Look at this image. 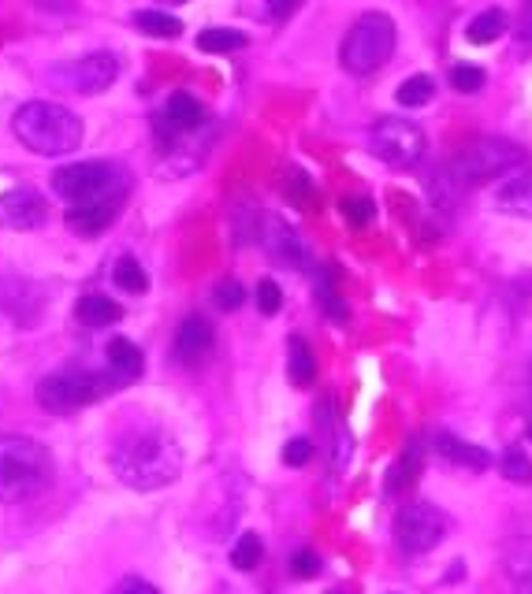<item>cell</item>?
Here are the masks:
<instances>
[{
    "label": "cell",
    "instance_id": "3",
    "mask_svg": "<svg viewBox=\"0 0 532 594\" xmlns=\"http://www.w3.org/2000/svg\"><path fill=\"white\" fill-rule=\"evenodd\" d=\"M12 135L37 156H68L82 141V119L49 101H26L12 116Z\"/></svg>",
    "mask_w": 532,
    "mask_h": 594
},
{
    "label": "cell",
    "instance_id": "31",
    "mask_svg": "<svg viewBox=\"0 0 532 594\" xmlns=\"http://www.w3.org/2000/svg\"><path fill=\"white\" fill-rule=\"evenodd\" d=\"M212 301H217V308H228L231 313V308H239L242 301H246V290H242L235 279H220L217 290H212Z\"/></svg>",
    "mask_w": 532,
    "mask_h": 594
},
{
    "label": "cell",
    "instance_id": "2",
    "mask_svg": "<svg viewBox=\"0 0 532 594\" xmlns=\"http://www.w3.org/2000/svg\"><path fill=\"white\" fill-rule=\"evenodd\" d=\"M112 473L119 476V484L135 487V490H157L175 484L183 468V454L175 446V439L167 435L157 423L146 428H130L116 442H112Z\"/></svg>",
    "mask_w": 532,
    "mask_h": 594
},
{
    "label": "cell",
    "instance_id": "7",
    "mask_svg": "<svg viewBox=\"0 0 532 594\" xmlns=\"http://www.w3.org/2000/svg\"><path fill=\"white\" fill-rule=\"evenodd\" d=\"M518 164H525V149H518L514 141H507V138H481L477 145H470L459 160H454L451 175L459 178L462 186H481Z\"/></svg>",
    "mask_w": 532,
    "mask_h": 594
},
{
    "label": "cell",
    "instance_id": "9",
    "mask_svg": "<svg viewBox=\"0 0 532 594\" xmlns=\"http://www.w3.org/2000/svg\"><path fill=\"white\" fill-rule=\"evenodd\" d=\"M369 145L384 164L391 167H414L417 160L425 156V135L417 123L409 119H398V116H388L372 127L369 135Z\"/></svg>",
    "mask_w": 532,
    "mask_h": 594
},
{
    "label": "cell",
    "instance_id": "29",
    "mask_svg": "<svg viewBox=\"0 0 532 594\" xmlns=\"http://www.w3.org/2000/svg\"><path fill=\"white\" fill-rule=\"evenodd\" d=\"M451 86L459 93H477L484 86V68H477V63H459V68L451 71Z\"/></svg>",
    "mask_w": 532,
    "mask_h": 594
},
{
    "label": "cell",
    "instance_id": "27",
    "mask_svg": "<svg viewBox=\"0 0 532 594\" xmlns=\"http://www.w3.org/2000/svg\"><path fill=\"white\" fill-rule=\"evenodd\" d=\"M502 476H507L510 484H532V461L521 446H510L507 454H502Z\"/></svg>",
    "mask_w": 532,
    "mask_h": 594
},
{
    "label": "cell",
    "instance_id": "36",
    "mask_svg": "<svg viewBox=\"0 0 532 594\" xmlns=\"http://www.w3.org/2000/svg\"><path fill=\"white\" fill-rule=\"evenodd\" d=\"M518 37H532V0H521V12H518Z\"/></svg>",
    "mask_w": 532,
    "mask_h": 594
},
{
    "label": "cell",
    "instance_id": "30",
    "mask_svg": "<svg viewBox=\"0 0 532 594\" xmlns=\"http://www.w3.org/2000/svg\"><path fill=\"white\" fill-rule=\"evenodd\" d=\"M284 186H287V197H291L294 205H305L313 197V183L305 178L302 167H287V175H284Z\"/></svg>",
    "mask_w": 532,
    "mask_h": 594
},
{
    "label": "cell",
    "instance_id": "15",
    "mask_svg": "<svg viewBox=\"0 0 532 594\" xmlns=\"http://www.w3.org/2000/svg\"><path fill=\"white\" fill-rule=\"evenodd\" d=\"M432 446H436V454L447 457L451 465L473 468V473H484V468L491 465V457L484 454L481 446H473V442H462L459 435H451V431H436Z\"/></svg>",
    "mask_w": 532,
    "mask_h": 594
},
{
    "label": "cell",
    "instance_id": "34",
    "mask_svg": "<svg viewBox=\"0 0 532 594\" xmlns=\"http://www.w3.org/2000/svg\"><path fill=\"white\" fill-rule=\"evenodd\" d=\"M291 572L298 580H313L316 572H321V558H316L313 550H298L294 561H291Z\"/></svg>",
    "mask_w": 532,
    "mask_h": 594
},
{
    "label": "cell",
    "instance_id": "39",
    "mask_svg": "<svg viewBox=\"0 0 532 594\" xmlns=\"http://www.w3.org/2000/svg\"><path fill=\"white\" fill-rule=\"evenodd\" d=\"M157 4H164V8H167V4H186V0H157Z\"/></svg>",
    "mask_w": 532,
    "mask_h": 594
},
{
    "label": "cell",
    "instance_id": "19",
    "mask_svg": "<svg viewBox=\"0 0 532 594\" xmlns=\"http://www.w3.org/2000/svg\"><path fill=\"white\" fill-rule=\"evenodd\" d=\"M417 473H421V442H409L403 450V457L395 461V468L388 473V494H403L417 484Z\"/></svg>",
    "mask_w": 532,
    "mask_h": 594
},
{
    "label": "cell",
    "instance_id": "28",
    "mask_svg": "<svg viewBox=\"0 0 532 594\" xmlns=\"http://www.w3.org/2000/svg\"><path fill=\"white\" fill-rule=\"evenodd\" d=\"M316 298H321L324 313H328V316L335 319V324H347V319H350V308L343 305V301H339V294H335V279H332V276L316 282Z\"/></svg>",
    "mask_w": 532,
    "mask_h": 594
},
{
    "label": "cell",
    "instance_id": "12",
    "mask_svg": "<svg viewBox=\"0 0 532 594\" xmlns=\"http://www.w3.org/2000/svg\"><path fill=\"white\" fill-rule=\"evenodd\" d=\"M217 350V331L205 316H186L175 331V361L186 368H198Z\"/></svg>",
    "mask_w": 532,
    "mask_h": 594
},
{
    "label": "cell",
    "instance_id": "13",
    "mask_svg": "<svg viewBox=\"0 0 532 594\" xmlns=\"http://www.w3.org/2000/svg\"><path fill=\"white\" fill-rule=\"evenodd\" d=\"M205 123V105L194 93H172V97L164 101L161 108V127H167V135L180 138V135H190V130H198Z\"/></svg>",
    "mask_w": 532,
    "mask_h": 594
},
{
    "label": "cell",
    "instance_id": "23",
    "mask_svg": "<svg viewBox=\"0 0 532 594\" xmlns=\"http://www.w3.org/2000/svg\"><path fill=\"white\" fill-rule=\"evenodd\" d=\"M198 49L201 53H239L246 49V34L242 31H228V26H212V31H201L198 34Z\"/></svg>",
    "mask_w": 532,
    "mask_h": 594
},
{
    "label": "cell",
    "instance_id": "22",
    "mask_svg": "<svg viewBox=\"0 0 532 594\" xmlns=\"http://www.w3.org/2000/svg\"><path fill=\"white\" fill-rule=\"evenodd\" d=\"M130 23H135V31H142L149 37H180L183 34V19H175L167 12H135Z\"/></svg>",
    "mask_w": 532,
    "mask_h": 594
},
{
    "label": "cell",
    "instance_id": "1",
    "mask_svg": "<svg viewBox=\"0 0 532 594\" xmlns=\"http://www.w3.org/2000/svg\"><path fill=\"white\" fill-rule=\"evenodd\" d=\"M53 194L68 205V228L79 238H97L116 223L130 194V175L112 160H79L53 175Z\"/></svg>",
    "mask_w": 532,
    "mask_h": 594
},
{
    "label": "cell",
    "instance_id": "25",
    "mask_svg": "<svg viewBox=\"0 0 532 594\" xmlns=\"http://www.w3.org/2000/svg\"><path fill=\"white\" fill-rule=\"evenodd\" d=\"M261 558H265V543H261L257 532H246L235 543V550H231V564H235L239 572H254L261 564Z\"/></svg>",
    "mask_w": 532,
    "mask_h": 594
},
{
    "label": "cell",
    "instance_id": "10",
    "mask_svg": "<svg viewBox=\"0 0 532 594\" xmlns=\"http://www.w3.org/2000/svg\"><path fill=\"white\" fill-rule=\"evenodd\" d=\"M119 79V60L112 53H90L82 60H68L53 68V82L63 86L68 93L79 97H93V93H105L112 82Z\"/></svg>",
    "mask_w": 532,
    "mask_h": 594
},
{
    "label": "cell",
    "instance_id": "17",
    "mask_svg": "<svg viewBox=\"0 0 532 594\" xmlns=\"http://www.w3.org/2000/svg\"><path fill=\"white\" fill-rule=\"evenodd\" d=\"M119 316H124V308L105 294H86V298H79V305H74V319H79L82 327H108V324H116Z\"/></svg>",
    "mask_w": 532,
    "mask_h": 594
},
{
    "label": "cell",
    "instance_id": "11",
    "mask_svg": "<svg viewBox=\"0 0 532 594\" xmlns=\"http://www.w3.org/2000/svg\"><path fill=\"white\" fill-rule=\"evenodd\" d=\"M45 197L31 190V186H19V190H8L0 197V223L12 231H37L45 223Z\"/></svg>",
    "mask_w": 532,
    "mask_h": 594
},
{
    "label": "cell",
    "instance_id": "32",
    "mask_svg": "<svg viewBox=\"0 0 532 594\" xmlns=\"http://www.w3.org/2000/svg\"><path fill=\"white\" fill-rule=\"evenodd\" d=\"M279 305H284V294H279V287L273 279H261L257 282V313L261 316H276Z\"/></svg>",
    "mask_w": 532,
    "mask_h": 594
},
{
    "label": "cell",
    "instance_id": "4",
    "mask_svg": "<svg viewBox=\"0 0 532 594\" xmlns=\"http://www.w3.org/2000/svg\"><path fill=\"white\" fill-rule=\"evenodd\" d=\"M53 484V457L37 439L0 435V502H26Z\"/></svg>",
    "mask_w": 532,
    "mask_h": 594
},
{
    "label": "cell",
    "instance_id": "8",
    "mask_svg": "<svg viewBox=\"0 0 532 594\" xmlns=\"http://www.w3.org/2000/svg\"><path fill=\"white\" fill-rule=\"evenodd\" d=\"M447 521L443 509H436L432 502H414V505H403L395 516V543L403 554H428L443 543Z\"/></svg>",
    "mask_w": 532,
    "mask_h": 594
},
{
    "label": "cell",
    "instance_id": "37",
    "mask_svg": "<svg viewBox=\"0 0 532 594\" xmlns=\"http://www.w3.org/2000/svg\"><path fill=\"white\" fill-rule=\"evenodd\" d=\"M34 4L42 8V12H56V15H60V12H71L74 0H34Z\"/></svg>",
    "mask_w": 532,
    "mask_h": 594
},
{
    "label": "cell",
    "instance_id": "26",
    "mask_svg": "<svg viewBox=\"0 0 532 594\" xmlns=\"http://www.w3.org/2000/svg\"><path fill=\"white\" fill-rule=\"evenodd\" d=\"M339 212L347 216L350 228H369L372 216H377V205H372L369 197H361V194H350V197H343V201H339Z\"/></svg>",
    "mask_w": 532,
    "mask_h": 594
},
{
    "label": "cell",
    "instance_id": "18",
    "mask_svg": "<svg viewBox=\"0 0 532 594\" xmlns=\"http://www.w3.org/2000/svg\"><path fill=\"white\" fill-rule=\"evenodd\" d=\"M287 375L294 386H313L316 380V357L302 335H291V342H287Z\"/></svg>",
    "mask_w": 532,
    "mask_h": 594
},
{
    "label": "cell",
    "instance_id": "38",
    "mask_svg": "<svg viewBox=\"0 0 532 594\" xmlns=\"http://www.w3.org/2000/svg\"><path fill=\"white\" fill-rule=\"evenodd\" d=\"M294 4L298 0H268V12H273V19H284Z\"/></svg>",
    "mask_w": 532,
    "mask_h": 594
},
{
    "label": "cell",
    "instance_id": "20",
    "mask_svg": "<svg viewBox=\"0 0 532 594\" xmlns=\"http://www.w3.org/2000/svg\"><path fill=\"white\" fill-rule=\"evenodd\" d=\"M507 26H510L507 12H502V8H488V12H481L470 26H465V37H470L473 45H491L496 37L507 34Z\"/></svg>",
    "mask_w": 532,
    "mask_h": 594
},
{
    "label": "cell",
    "instance_id": "35",
    "mask_svg": "<svg viewBox=\"0 0 532 594\" xmlns=\"http://www.w3.org/2000/svg\"><path fill=\"white\" fill-rule=\"evenodd\" d=\"M112 594H161L153 587L149 580H138V576H127V580H119L116 587H112Z\"/></svg>",
    "mask_w": 532,
    "mask_h": 594
},
{
    "label": "cell",
    "instance_id": "6",
    "mask_svg": "<svg viewBox=\"0 0 532 594\" xmlns=\"http://www.w3.org/2000/svg\"><path fill=\"white\" fill-rule=\"evenodd\" d=\"M116 391L108 372H90V368H63L37 383V405L49 412H74L82 405H93L97 398Z\"/></svg>",
    "mask_w": 532,
    "mask_h": 594
},
{
    "label": "cell",
    "instance_id": "16",
    "mask_svg": "<svg viewBox=\"0 0 532 594\" xmlns=\"http://www.w3.org/2000/svg\"><path fill=\"white\" fill-rule=\"evenodd\" d=\"M496 209L510 216H529L532 220V167L510 175L496 190Z\"/></svg>",
    "mask_w": 532,
    "mask_h": 594
},
{
    "label": "cell",
    "instance_id": "40",
    "mask_svg": "<svg viewBox=\"0 0 532 594\" xmlns=\"http://www.w3.org/2000/svg\"><path fill=\"white\" fill-rule=\"evenodd\" d=\"M529 435H532V431H529Z\"/></svg>",
    "mask_w": 532,
    "mask_h": 594
},
{
    "label": "cell",
    "instance_id": "14",
    "mask_svg": "<svg viewBox=\"0 0 532 594\" xmlns=\"http://www.w3.org/2000/svg\"><path fill=\"white\" fill-rule=\"evenodd\" d=\"M142 368H146V357L135 342H130V338H112L108 350H105V372L112 375L116 391L127 383H135L138 375H142Z\"/></svg>",
    "mask_w": 532,
    "mask_h": 594
},
{
    "label": "cell",
    "instance_id": "33",
    "mask_svg": "<svg viewBox=\"0 0 532 594\" xmlns=\"http://www.w3.org/2000/svg\"><path fill=\"white\" fill-rule=\"evenodd\" d=\"M310 457H313V442H310V439H291V442L284 446V461H287L291 468H302Z\"/></svg>",
    "mask_w": 532,
    "mask_h": 594
},
{
    "label": "cell",
    "instance_id": "21",
    "mask_svg": "<svg viewBox=\"0 0 532 594\" xmlns=\"http://www.w3.org/2000/svg\"><path fill=\"white\" fill-rule=\"evenodd\" d=\"M112 282H116L124 294H146L149 290L146 268L138 264V257H130V253H124V257L116 260V268H112Z\"/></svg>",
    "mask_w": 532,
    "mask_h": 594
},
{
    "label": "cell",
    "instance_id": "24",
    "mask_svg": "<svg viewBox=\"0 0 532 594\" xmlns=\"http://www.w3.org/2000/svg\"><path fill=\"white\" fill-rule=\"evenodd\" d=\"M432 97H436L432 74H414V79H406L403 86H398V93H395V101L403 108H425Z\"/></svg>",
    "mask_w": 532,
    "mask_h": 594
},
{
    "label": "cell",
    "instance_id": "5",
    "mask_svg": "<svg viewBox=\"0 0 532 594\" xmlns=\"http://www.w3.org/2000/svg\"><path fill=\"white\" fill-rule=\"evenodd\" d=\"M395 53V23L384 12H366L343 37L339 63L350 74H372L380 71Z\"/></svg>",
    "mask_w": 532,
    "mask_h": 594
}]
</instances>
